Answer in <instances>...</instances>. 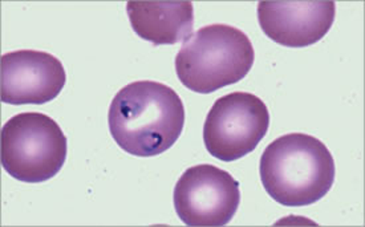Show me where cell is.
Instances as JSON below:
<instances>
[{
	"label": "cell",
	"instance_id": "6da1fadb",
	"mask_svg": "<svg viewBox=\"0 0 365 227\" xmlns=\"http://www.w3.org/2000/svg\"><path fill=\"white\" fill-rule=\"evenodd\" d=\"M108 123L123 151L135 157H154L180 138L185 106L173 88L157 81H135L117 92Z\"/></svg>",
	"mask_w": 365,
	"mask_h": 227
},
{
	"label": "cell",
	"instance_id": "7a4b0ae2",
	"mask_svg": "<svg viewBox=\"0 0 365 227\" xmlns=\"http://www.w3.org/2000/svg\"><path fill=\"white\" fill-rule=\"evenodd\" d=\"M259 173L271 198L283 206L300 208L327 196L336 169L324 142L304 133H289L264 149Z\"/></svg>",
	"mask_w": 365,
	"mask_h": 227
},
{
	"label": "cell",
	"instance_id": "3957f363",
	"mask_svg": "<svg viewBox=\"0 0 365 227\" xmlns=\"http://www.w3.org/2000/svg\"><path fill=\"white\" fill-rule=\"evenodd\" d=\"M254 60L249 36L240 29L217 23L202 27L185 41L175 56V72L187 89L207 95L243 80Z\"/></svg>",
	"mask_w": 365,
	"mask_h": 227
},
{
	"label": "cell",
	"instance_id": "277c9868",
	"mask_svg": "<svg viewBox=\"0 0 365 227\" xmlns=\"http://www.w3.org/2000/svg\"><path fill=\"white\" fill-rule=\"evenodd\" d=\"M67 153V136L47 114L19 113L3 125L1 166L15 180L38 183L53 178Z\"/></svg>",
	"mask_w": 365,
	"mask_h": 227
},
{
	"label": "cell",
	"instance_id": "5b68a950",
	"mask_svg": "<svg viewBox=\"0 0 365 227\" xmlns=\"http://www.w3.org/2000/svg\"><path fill=\"white\" fill-rule=\"evenodd\" d=\"M269 126V108L258 96L234 92L220 97L209 111L203 141L220 161H237L255 151Z\"/></svg>",
	"mask_w": 365,
	"mask_h": 227
},
{
	"label": "cell",
	"instance_id": "8992f818",
	"mask_svg": "<svg viewBox=\"0 0 365 227\" xmlns=\"http://www.w3.org/2000/svg\"><path fill=\"white\" fill-rule=\"evenodd\" d=\"M173 198L175 213L185 225L225 226L240 208V182L214 165H197L177 181Z\"/></svg>",
	"mask_w": 365,
	"mask_h": 227
},
{
	"label": "cell",
	"instance_id": "52a82bcc",
	"mask_svg": "<svg viewBox=\"0 0 365 227\" xmlns=\"http://www.w3.org/2000/svg\"><path fill=\"white\" fill-rule=\"evenodd\" d=\"M67 83L58 57L32 49L1 56V101L4 104H46L56 99Z\"/></svg>",
	"mask_w": 365,
	"mask_h": 227
},
{
	"label": "cell",
	"instance_id": "ba28073f",
	"mask_svg": "<svg viewBox=\"0 0 365 227\" xmlns=\"http://www.w3.org/2000/svg\"><path fill=\"white\" fill-rule=\"evenodd\" d=\"M336 3L317 1H269L258 4V21L267 38L289 48L317 44L332 29Z\"/></svg>",
	"mask_w": 365,
	"mask_h": 227
},
{
	"label": "cell",
	"instance_id": "9c48e42d",
	"mask_svg": "<svg viewBox=\"0 0 365 227\" xmlns=\"http://www.w3.org/2000/svg\"><path fill=\"white\" fill-rule=\"evenodd\" d=\"M126 12L135 34L154 46H173L192 36L194 7L189 0L128 1Z\"/></svg>",
	"mask_w": 365,
	"mask_h": 227
}]
</instances>
